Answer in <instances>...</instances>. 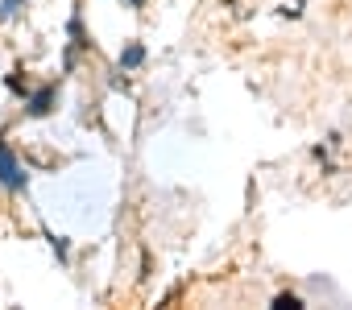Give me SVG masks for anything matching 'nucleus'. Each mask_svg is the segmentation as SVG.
<instances>
[{"label":"nucleus","mask_w":352,"mask_h":310,"mask_svg":"<svg viewBox=\"0 0 352 310\" xmlns=\"http://www.w3.org/2000/svg\"><path fill=\"white\" fill-rule=\"evenodd\" d=\"M0 187H5L9 195L30 191V174H25V166H21V158L13 153L9 141H0Z\"/></svg>","instance_id":"f257e3e1"},{"label":"nucleus","mask_w":352,"mask_h":310,"mask_svg":"<svg viewBox=\"0 0 352 310\" xmlns=\"http://www.w3.org/2000/svg\"><path fill=\"white\" fill-rule=\"evenodd\" d=\"M54 108H58V83L30 87V95H25V116H30V120H46Z\"/></svg>","instance_id":"f03ea898"},{"label":"nucleus","mask_w":352,"mask_h":310,"mask_svg":"<svg viewBox=\"0 0 352 310\" xmlns=\"http://www.w3.org/2000/svg\"><path fill=\"white\" fill-rule=\"evenodd\" d=\"M145 58H149V54H145V46H141L137 38H133V42H124V46H120V54H116L120 71H141V67H145Z\"/></svg>","instance_id":"7ed1b4c3"},{"label":"nucleus","mask_w":352,"mask_h":310,"mask_svg":"<svg viewBox=\"0 0 352 310\" xmlns=\"http://www.w3.org/2000/svg\"><path fill=\"white\" fill-rule=\"evenodd\" d=\"M46 240H50V252L67 265L71 261V236H58V232H46Z\"/></svg>","instance_id":"20e7f679"},{"label":"nucleus","mask_w":352,"mask_h":310,"mask_svg":"<svg viewBox=\"0 0 352 310\" xmlns=\"http://www.w3.org/2000/svg\"><path fill=\"white\" fill-rule=\"evenodd\" d=\"M25 5L30 0H0V21H17L25 13Z\"/></svg>","instance_id":"39448f33"},{"label":"nucleus","mask_w":352,"mask_h":310,"mask_svg":"<svg viewBox=\"0 0 352 310\" xmlns=\"http://www.w3.org/2000/svg\"><path fill=\"white\" fill-rule=\"evenodd\" d=\"M302 306H307V302H302L298 294H290V289H286V294H274V310H302Z\"/></svg>","instance_id":"423d86ee"},{"label":"nucleus","mask_w":352,"mask_h":310,"mask_svg":"<svg viewBox=\"0 0 352 310\" xmlns=\"http://www.w3.org/2000/svg\"><path fill=\"white\" fill-rule=\"evenodd\" d=\"M5 83H9V91H13V95H21V99L30 95V79H21V71H9V75H5Z\"/></svg>","instance_id":"0eeeda50"},{"label":"nucleus","mask_w":352,"mask_h":310,"mask_svg":"<svg viewBox=\"0 0 352 310\" xmlns=\"http://www.w3.org/2000/svg\"><path fill=\"white\" fill-rule=\"evenodd\" d=\"M108 83H112L116 91H129V79H120V71H112V79H108Z\"/></svg>","instance_id":"6e6552de"},{"label":"nucleus","mask_w":352,"mask_h":310,"mask_svg":"<svg viewBox=\"0 0 352 310\" xmlns=\"http://www.w3.org/2000/svg\"><path fill=\"white\" fill-rule=\"evenodd\" d=\"M124 9H145V0H124Z\"/></svg>","instance_id":"1a4fd4ad"}]
</instances>
